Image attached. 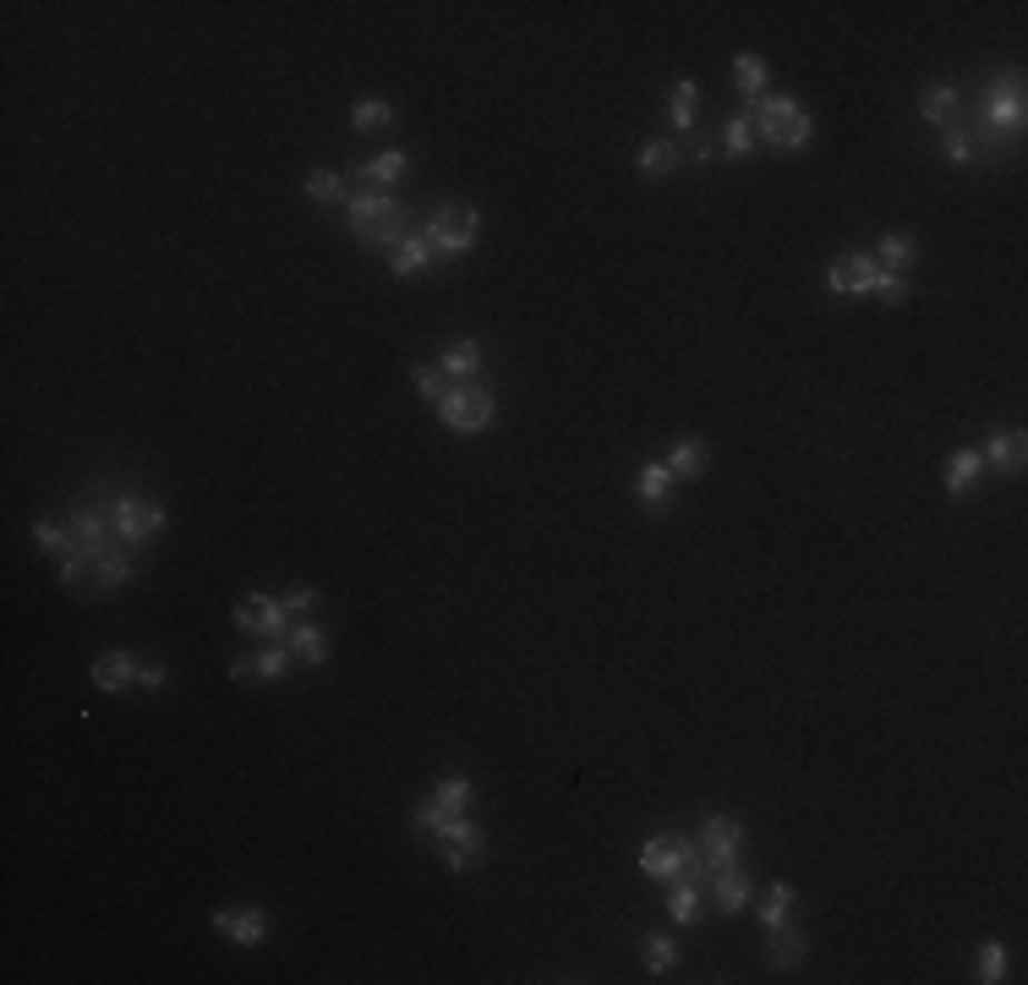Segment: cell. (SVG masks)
<instances>
[{
	"mask_svg": "<svg viewBox=\"0 0 1028 985\" xmlns=\"http://www.w3.org/2000/svg\"><path fill=\"white\" fill-rule=\"evenodd\" d=\"M110 525H116L121 548H148L170 525V515H165V504H148V499H110Z\"/></svg>",
	"mask_w": 1028,
	"mask_h": 985,
	"instance_id": "ba28073f",
	"label": "cell"
},
{
	"mask_svg": "<svg viewBox=\"0 0 1028 985\" xmlns=\"http://www.w3.org/2000/svg\"><path fill=\"white\" fill-rule=\"evenodd\" d=\"M695 849H701V859L690 865V881H706L711 870L739 865L744 859V821L739 816H706L701 833H695Z\"/></svg>",
	"mask_w": 1028,
	"mask_h": 985,
	"instance_id": "52a82bcc",
	"label": "cell"
},
{
	"mask_svg": "<svg viewBox=\"0 0 1028 985\" xmlns=\"http://www.w3.org/2000/svg\"><path fill=\"white\" fill-rule=\"evenodd\" d=\"M279 602H285V613H290V619H313V608H318V591H313V587H296V591H285Z\"/></svg>",
	"mask_w": 1028,
	"mask_h": 985,
	"instance_id": "60d3db41",
	"label": "cell"
},
{
	"mask_svg": "<svg viewBox=\"0 0 1028 985\" xmlns=\"http://www.w3.org/2000/svg\"><path fill=\"white\" fill-rule=\"evenodd\" d=\"M1024 427H1007V433H990L985 439V450H979V460L985 465H996V471H1024Z\"/></svg>",
	"mask_w": 1028,
	"mask_h": 985,
	"instance_id": "603a6c76",
	"label": "cell"
},
{
	"mask_svg": "<svg viewBox=\"0 0 1028 985\" xmlns=\"http://www.w3.org/2000/svg\"><path fill=\"white\" fill-rule=\"evenodd\" d=\"M635 170L651 176V181H668V176L679 170V142H668V137H645L641 148H635Z\"/></svg>",
	"mask_w": 1028,
	"mask_h": 985,
	"instance_id": "44dd1931",
	"label": "cell"
},
{
	"mask_svg": "<svg viewBox=\"0 0 1028 985\" xmlns=\"http://www.w3.org/2000/svg\"><path fill=\"white\" fill-rule=\"evenodd\" d=\"M33 548H45V553H56V559H71V553H77V536H71V525H61V521H33Z\"/></svg>",
	"mask_w": 1028,
	"mask_h": 985,
	"instance_id": "d590c367",
	"label": "cell"
},
{
	"mask_svg": "<svg viewBox=\"0 0 1028 985\" xmlns=\"http://www.w3.org/2000/svg\"><path fill=\"white\" fill-rule=\"evenodd\" d=\"M208 925H214L219 936H230L236 947H263V942H268V915H263V909H214Z\"/></svg>",
	"mask_w": 1028,
	"mask_h": 985,
	"instance_id": "8fae6325",
	"label": "cell"
},
{
	"mask_svg": "<svg viewBox=\"0 0 1028 985\" xmlns=\"http://www.w3.org/2000/svg\"><path fill=\"white\" fill-rule=\"evenodd\" d=\"M695 859H701L695 838H679V833H662V838L641 844V870L651 881H679V876H690Z\"/></svg>",
	"mask_w": 1028,
	"mask_h": 985,
	"instance_id": "9c48e42d",
	"label": "cell"
},
{
	"mask_svg": "<svg viewBox=\"0 0 1028 985\" xmlns=\"http://www.w3.org/2000/svg\"><path fill=\"white\" fill-rule=\"evenodd\" d=\"M411 384H416V394H422L427 405H438V400L449 394V378H444L438 367H427V362H416V367H411Z\"/></svg>",
	"mask_w": 1028,
	"mask_h": 985,
	"instance_id": "ab89813d",
	"label": "cell"
},
{
	"mask_svg": "<svg viewBox=\"0 0 1028 985\" xmlns=\"http://www.w3.org/2000/svg\"><path fill=\"white\" fill-rule=\"evenodd\" d=\"M433 411H438V422H444L449 433L471 439V433H487V427H493L498 394L487 390V384H449V394H444Z\"/></svg>",
	"mask_w": 1028,
	"mask_h": 985,
	"instance_id": "8992f818",
	"label": "cell"
},
{
	"mask_svg": "<svg viewBox=\"0 0 1028 985\" xmlns=\"http://www.w3.org/2000/svg\"><path fill=\"white\" fill-rule=\"evenodd\" d=\"M668 121H673V131H695V121H701V82L695 77H679L668 88Z\"/></svg>",
	"mask_w": 1028,
	"mask_h": 985,
	"instance_id": "ffe728a7",
	"label": "cell"
},
{
	"mask_svg": "<svg viewBox=\"0 0 1028 985\" xmlns=\"http://www.w3.org/2000/svg\"><path fill=\"white\" fill-rule=\"evenodd\" d=\"M345 225L356 230L362 247H378V253H394L405 236H411V214L394 203L388 193H350L345 197Z\"/></svg>",
	"mask_w": 1028,
	"mask_h": 985,
	"instance_id": "3957f363",
	"label": "cell"
},
{
	"mask_svg": "<svg viewBox=\"0 0 1028 985\" xmlns=\"http://www.w3.org/2000/svg\"><path fill=\"white\" fill-rule=\"evenodd\" d=\"M1028 116V99H1024V71H1001L985 82L979 105H973V131L985 137H1018Z\"/></svg>",
	"mask_w": 1028,
	"mask_h": 985,
	"instance_id": "277c9868",
	"label": "cell"
},
{
	"mask_svg": "<svg viewBox=\"0 0 1028 985\" xmlns=\"http://www.w3.org/2000/svg\"><path fill=\"white\" fill-rule=\"evenodd\" d=\"M706 881H711V898H716L722 915H739L750 904V893H755V881H750L744 865H722V870H711Z\"/></svg>",
	"mask_w": 1028,
	"mask_h": 985,
	"instance_id": "5bb4252c",
	"label": "cell"
},
{
	"mask_svg": "<svg viewBox=\"0 0 1028 985\" xmlns=\"http://www.w3.org/2000/svg\"><path fill=\"white\" fill-rule=\"evenodd\" d=\"M471 794H476L471 778H444V784L433 788V805H438V810H449V816H459V810H471Z\"/></svg>",
	"mask_w": 1028,
	"mask_h": 985,
	"instance_id": "f35d334b",
	"label": "cell"
},
{
	"mask_svg": "<svg viewBox=\"0 0 1028 985\" xmlns=\"http://www.w3.org/2000/svg\"><path fill=\"white\" fill-rule=\"evenodd\" d=\"M285 641H290L296 662H307V668H323V662H328V630H323L318 619H296Z\"/></svg>",
	"mask_w": 1028,
	"mask_h": 985,
	"instance_id": "d6986e66",
	"label": "cell"
},
{
	"mask_svg": "<svg viewBox=\"0 0 1028 985\" xmlns=\"http://www.w3.org/2000/svg\"><path fill=\"white\" fill-rule=\"evenodd\" d=\"M722 148H728V159H750L761 142H755V121L750 116H733L728 127H722Z\"/></svg>",
	"mask_w": 1028,
	"mask_h": 985,
	"instance_id": "8d00e7d4",
	"label": "cell"
},
{
	"mask_svg": "<svg viewBox=\"0 0 1028 985\" xmlns=\"http://www.w3.org/2000/svg\"><path fill=\"white\" fill-rule=\"evenodd\" d=\"M137 657L131 652H99L93 657V668H88V679H93V690H105V696H121L127 684H137Z\"/></svg>",
	"mask_w": 1028,
	"mask_h": 985,
	"instance_id": "2e32d148",
	"label": "cell"
},
{
	"mask_svg": "<svg viewBox=\"0 0 1028 985\" xmlns=\"http://www.w3.org/2000/svg\"><path fill=\"white\" fill-rule=\"evenodd\" d=\"M706 460H711L706 439H695V433H690V439H679V444L668 450V471H673V476H690V482H695V476L706 471Z\"/></svg>",
	"mask_w": 1028,
	"mask_h": 985,
	"instance_id": "f546056e",
	"label": "cell"
},
{
	"mask_svg": "<svg viewBox=\"0 0 1028 985\" xmlns=\"http://www.w3.org/2000/svg\"><path fill=\"white\" fill-rule=\"evenodd\" d=\"M93 581H99V591H121V587H131V581H137V559H131L127 548L116 542L110 553H99V559H93Z\"/></svg>",
	"mask_w": 1028,
	"mask_h": 985,
	"instance_id": "cb8c5ba5",
	"label": "cell"
},
{
	"mask_svg": "<svg viewBox=\"0 0 1028 985\" xmlns=\"http://www.w3.org/2000/svg\"><path fill=\"white\" fill-rule=\"evenodd\" d=\"M290 613H285V602L279 597H263V591H253V597H241L236 602V630L241 636H257V641H285L290 636Z\"/></svg>",
	"mask_w": 1028,
	"mask_h": 985,
	"instance_id": "30bf717a",
	"label": "cell"
},
{
	"mask_svg": "<svg viewBox=\"0 0 1028 985\" xmlns=\"http://www.w3.org/2000/svg\"><path fill=\"white\" fill-rule=\"evenodd\" d=\"M290 668H296V652H290V641H268V647L253 657V679H263V684H279V679H285Z\"/></svg>",
	"mask_w": 1028,
	"mask_h": 985,
	"instance_id": "4dcf8cb0",
	"label": "cell"
},
{
	"mask_svg": "<svg viewBox=\"0 0 1028 985\" xmlns=\"http://www.w3.org/2000/svg\"><path fill=\"white\" fill-rule=\"evenodd\" d=\"M973 981L979 985H1001L1007 981V947L1001 942H985L979 958H973Z\"/></svg>",
	"mask_w": 1028,
	"mask_h": 985,
	"instance_id": "74e56055",
	"label": "cell"
},
{
	"mask_svg": "<svg viewBox=\"0 0 1028 985\" xmlns=\"http://www.w3.org/2000/svg\"><path fill=\"white\" fill-rule=\"evenodd\" d=\"M230 679L247 684V679H253V657H236V662H230Z\"/></svg>",
	"mask_w": 1028,
	"mask_h": 985,
	"instance_id": "7bdbcfd3",
	"label": "cell"
},
{
	"mask_svg": "<svg viewBox=\"0 0 1028 985\" xmlns=\"http://www.w3.org/2000/svg\"><path fill=\"white\" fill-rule=\"evenodd\" d=\"M137 684H142V690H165V684H170V668L154 657V662H142V668H137Z\"/></svg>",
	"mask_w": 1028,
	"mask_h": 985,
	"instance_id": "b9f144b4",
	"label": "cell"
},
{
	"mask_svg": "<svg viewBox=\"0 0 1028 985\" xmlns=\"http://www.w3.org/2000/svg\"><path fill=\"white\" fill-rule=\"evenodd\" d=\"M788 919H793V887H788V881H771L767 893H761V925L777 930V925H788Z\"/></svg>",
	"mask_w": 1028,
	"mask_h": 985,
	"instance_id": "e575fe53",
	"label": "cell"
},
{
	"mask_svg": "<svg viewBox=\"0 0 1028 985\" xmlns=\"http://www.w3.org/2000/svg\"><path fill=\"white\" fill-rule=\"evenodd\" d=\"M302 193L313 197L318 208H339V203L350 197V176H345V170H313V176L302 181Z\"/></svg>",
	"mask_w": 1028,
	"mask_h": 985,
	"instance_id": "f1b7e54d",
	"label": "cell"
},
{
	"mask_svg": "<svg viewBox=\"0 0 1028 985\" xmlns=\"http://www.w3.org/2000/svg\"><path fill=\"white\" fill-rule=\"evenodd\" d=\"M405 170H411V154H399V148H384L378 159H367L356 176L378 193V187H394V181H405Z\"/></svg>",
	"mask_w": 1028,
	"mask_h": 985,
	"instance_id": "4316f807",
	"label": "cell"
},
{
	"mask_svg": "<svg viewBox=\"0 0 1028 985\" xmlns=\"http://www.w3.org/2000/svg\"><path fill=\"white\" fill-rule=\"evenodd\" d=\"M641 964L651 981H662V975H673L679 969V942L673 936H645L641 942Z\"/></svg>",
	"mask_w": 1028,
	"mask_h": 985,
	"instance_id": "1f68e13d",
	"label": "cell"
},
{
	"mask_svg": "<svg viewBox=\"0 0 1028 985\" xmlns=\"http://www.w3.org/2000/svg\"><path fill=\"white\" fill-rule=\"evenodd\" d=\"M1001 142L996 137H985V131H973V127H947L941 131V159L947 165H973V159H990Z\"/></svg>",
	"mask_w": 1028,
	"mask_h": 985,
	"instance_id": "9a60e30c",
	"label": "cell"
},
{
	"mask_svg": "<svg viewBox=\"0 0 1028 985\" xmlns=\"http://www.w3.org/2000/svg\"><path fill=\"white\" fill-rule=\"evenodd\" d=\"M388 127H394V105L388 99L367 93V99L350 105V131H388Z\"/></svg>",
	"mask_w": 1028,
	"mask_h": 985,
	"instance_id": "d6a6232c",
	"label": "cell"
},
{
	"mask_svg": "<svg viewBox=\"0 0 1028 985\" xmlns=\"http://www.w3.org/2000/svg\"><path fill=\"white\" fill-rule=\"evenodd\" d=\"M870 258L881 263L887 274H908V268L919 263V242H913V236H902V230H887V236L876 242V253H870Z\"/></svg>",
	"mask_w": 1028,
	"mask_h": 985,
	"instance_id": "d4e9b609",
	"label": "cell"
},
{
	"mask_svg": "<svg viewBox=\"0 0 1028 985\" xmlns=\"http://www.w3.org/2000/svg\"><path fill=\"white\" fill-rule=\"evenodd\" d=\"M433 263L438 258H433V247L422 242V230H411V236L388 253V274H394V279H416V274H422V268H433Z\"/></svg>",
	"mask_w": 1028,
	"mask_h": 985,
	"instance_id": "7402d4cb",
	"label": "cell"
},
{
	"mask_svg": "<svg viewBox=\"0 0 1028 985\" xmlns=\"http://www.w3.org/2000/svg\"><path fill=\"white\" fill-rule=\"evenodd\" d=\"M668 915H673V925H701L706 919V904H701V881H690V876H679L673 881V893H668Z\"/></svg>",
	"mask_w": 1028,
	"mask_h": 985,
	"instance_id": "484cf974",
	"label": "cell"
},
{
	"mask_svg": "<svg viewBox=\"0 0 1028 985\" xmlns=\"http://www.w3.org/2000/svg\"><path fill=\"white\" fill-rule=\"evenodd\" d=\"M733 82H739V93H744V99H761V93H767V61H761L755 50L733 56Z\"/></svg>",
	"mask_w": 1028,
	"mask_h": 985,
	"instance_id": "836d02e7",
	"label": "cell"
},
{
	"mask_svg": "<svg viewBox=\"0 0 1028 985\" xmlns=\"http://www.w3.org/2000/svg\"><path fill=\"white\" fill-rule=\"evenodd\" d=\"M690 148H695V159H701V165L711 159V142H706V137H695V131H690Z\"/></svg>",
	"mask_w": 1028,
	"mask_h": 985,
	"instance_id": "ee69618b",
	"label": "cell"
},
{
	"mask_svg": "<svg viewBox=\"0 0 1028 985\" xmlns=\"http://www.w3.org/2000/svg\"><path fill=\"white\" fill-rule=\"evenodd\" d=\"M422 242L433 247L438 263L465 258V253L482 242V208H471V203H444V208L422 225Z\"/></svg>",
	"mask_w": 1028,
	"mask_h": 985,
	"instance_id": "5b68a950",
	"label": "cell"
},
{
	"mask_svg": "<svg viewBox=\"0 0 1028 985\" xmlns=\"http://www.w3.org/2000/svg\"><path fill=\"white\" fill-rule=\"evenodd\" d=\"M979 471H985L979 450H958V455L947 460L941 482H947V493H952V499H968V493H973V482H979Z\"/></svg>",
	"mask_w": 1028,
	"mask_h": 985,
	"instance_id": "83f0119b",
	"label": "cell"
},
{
	"mask_svg": "<svg viewBox=\"0 0 1028 985\" xmlns=\"http://www.w3.org/2000/svg\"><path fill=\"white\" fill-rule=\"evenodd\" d=\"M804 947H810V942H804V930L788 919V925H777V930H771L767 964L777 969V975H788V969H799V964H804Z\"/></svg>",
	"mask_w": 1028,
	"mask_h": 985,
	"instance_id": "ac0fdd59",
	"label": "cell"
},
{
	"mask_svg": "<svg viewBox=\"0 0 1028 985\" xmlns=\"http://www.w3.org/2000/svg\"><path fill=\"white\" fill-rule=\"evenodd\" d=\"M411 827L433 838V854H438L449 870H471V865H482V859H487V833H482L465 810L449 816V810H438V805H427V799H422V805L411 810Z\"/></svg>",
	"mask_w": 1028,
	"mask_h": 985,
	"instance_id": "6da1fadb",
	"label": "cell"
},
{
	"mask_svg": "<svg viewBox=\"0 0 1028 985\" xmlns=\"http://www.w3.org/2000/svg\"><path fill=\"white\" fill-rule=\"evenodd\" d=\"M673 471H668V460H645L641 471H635V504L641 510H668V499H673Z\"/></svg>",
	"mask_w": 1028,
	"mask_h": 985,
	"instance_id": "e0dca14e",
	"label": "cell"
},
{
	"mask_svg": "<svg viewBox=\"0 0 1028 985\" xmlns=\"http://www.w3.org/2000/svg\"><path fill=\"white\" fill-rule=\"evenodd\" d=\"M750 105H755V110H750L755 142H767L777 154H804V148H810L816 121H810V110H804L793 93H761V99H750Z\"/></svg>",
	"mask_w": 1028,
	"mask_h": 985,
	"instance_id": "7a4b0ae2",
	"label": "cell"
},
{
	"mask_svg": "<svg viewBox=\"0 0 1028 985\" xmlns=\"http://www.w3.org/2000/svg\"><path fill=\"white\" fill-rule=\"evenodd\" d=\"M958 116H963V93L952 88V82H930L925 93H919V121L936 131L958 127Z\"/></svg>",
	"mask_w": 1028,
	"mask_h": 985,
	"instance_id": "7c38bea8",
	"label": "cell"
},
{
	"mask_svg": "<svg viewBox=\"0 0 1028 985\" xmlns=\"http://www.w3.org/2000/svg\"><path fill=\"white\" fill-rule=\"evenodd\" d=\"M438 373L449 384H482V339H449L438 351Z\"/></svg>",
	"mask_w": 1028,
	"mask_h": 985,
	"instance_id": "4fadbf2b",
	"label": "cell"
}]
</instances>
